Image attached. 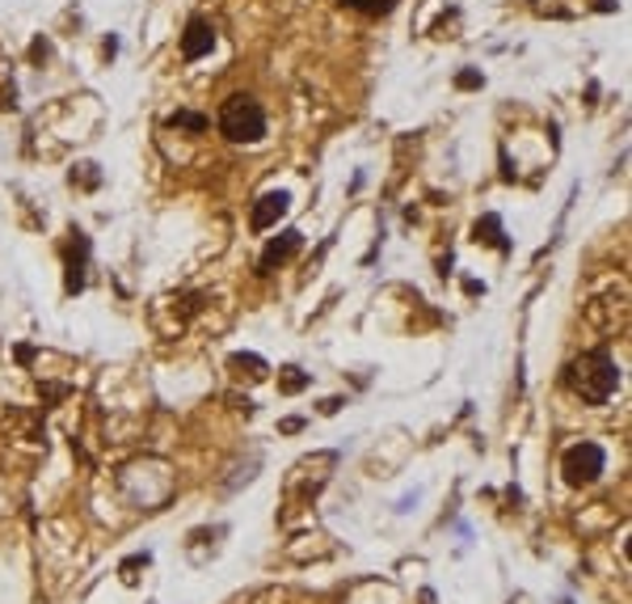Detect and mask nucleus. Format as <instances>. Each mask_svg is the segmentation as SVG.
<instances>
[{
    "mask_svg": "<svg viewBox=\"0 0 632 604\" xmlns=\"http://www.w3.org/2000/svg\"><path fill=\"white\" fill-rule=\"evenodd\" d=\"M603 465H608V453H603L599 444H590V439H582V444L565 448L561 474H565V483H569V486H590V483H599Z\"/></svg>",
    "mask_w": 632,
    "mask_h": 604,
    "instance_id": "obj_3",
    "label": "nucleus"
},
{
    "mask_svg": "<svg viewBox=\"0 0 632 604\" xmlns=\"http://www.w3.org/2000/svg\"><path fill=\"white\" fill-rule=\"evenodd\" d=\"M476 242H490L497 245V250H506V242H502V224H497V216H485L481 224H476Z\"/></svg>",
    "mask_w": 632,
    "mask_h": 604,
    "instance_id": "obj_7",
    "label": "nucleus"
},
{
    "mask_svg": "<svg viewBox=\"0 0 632 604\" xmlns=\"http://www.w3.org/2000/svg\"><path fill=\"white\" fill-rule=\"evenodd\" d=\"M233 368H249V377H261V372H266V363H261L258 356H236Z\"/></svg>",
    "mask_w": 632,
    "mask_h": 604,
    "instance_id": "obj_11",
    "label": "nucleus"
},
{
    "mask_svg": "<svg viewBox=\"0 0 632 604\" xmlns=\"http://www.w3.org/2000/svg\"><path fill=\"white\" fill-rule=\"evenodd\" d=\"M304 385H308V377L300 368H282V389H287V393H300Z\"/></svg>",
    "mask_w": 632,
    "mask_h": 604,
    "instance_id": "obj_9",
    "label": "nucleus"
},
{
    "mask_svg": "<svg viewBox=\"0 0 632 604\" xmlns=\"http://www.w3.org/2000/svg\"><path fill=\"white\" fill-rule=\"evenodd\" d=\"M481 85V73H460V89H476Z\"/></svg>",
    "mask_w": 632,
    "mask_h": 604,
    "instance_id": "obj_12",
    "label": "nucleus"
},
{
    "mask_svg": "<svg viewBox=\"0 0 632 604\" xmlns=\"http://www.w3.org/2000/svg\"><path fill=\"white\" fill-rule=\"evenodd\" d=\"M211 47H215V25L207 18H190L186 34H182V55L186 60H203V55H211Z\"/></svg>",
    "mask_w": 632,
    "mask_h": 604,
    "instance_id": "obj_4",
    "label": "nucleus"
},
{
    "mask_svg": "<svg viewBox=\"0 0 632 604\" xmlns=\"http://www.w3.org/2000/svg\"><path fill=\"white\" fill-rule=\"evenodd\" d=\"M287 208H291L287 191H266V194L258 199V203H254V216H249V224H254L258 233H266V229H270L275 220L287 216Z\"/></svg>",
    "mask_w": 632,
    "mask_h": 604,
    "instance_id": "obj_5",
    "label": "nucleus"
},
{
    "mask_svg": "<svg viewBox=\"0 0 632 604\" xmlns=\"http://www.w3.org/2000/svg\"><path fill=\"white\" fill-rule=\"evenodd\" d=\"M615 385H620V368L608 351H586L582 360L569 368V389L590 406H603L615 393Z\"/></svg>",
    "mask_w": 632,
    "mask_h": 604,
    "instance_id": "obj_1",
    "label": "nucleus"
},
{
    "mask_svg": "<svg viewBox=\"0 0 632 604\" xmlns=\"http://www.w3.org/2000/svg\"><path fill=\"white\" fill-rule=\"evenodd\" d=\"M219 131L224 140L233 145H258L266 136V110L258 106V97L249 94H233L219 106Z\"/></svg>",
    "mask_w": 632,
    "mask_h": 604,
    "instance_id": "obj_2",
    "label": "nucleus"
},
{
    "mask_svg": "<svg viewBox=\"0 0 632 604\" xmlns=\"http://www.w3.org/2000/svg\"><path fill=\"white\" fill-rule=\"evenodd\" d=\"M300 245H304V237H300L296 229H287V233H279L275 242L266 245V254H261V275H270L275 266H282V263H287V258H291V254H296Z\"/></svg>",
    "mask_w": 632,
    "mask_h": 604,
    "instance_id": "obj_6",
    "label": "nucleus"
},
{
    "mask_svg": "<svg viewBox=\"0 0 632 604\" xmlns=\"http://www.w3.org/2000/svg\"><path fill=\"white\" fill-rule=\"evenodd\" d=\"M342 4H351L358 13H393L397 9V0H342Z\"/></svg>",
    "mask_w": 632,
    "mask_h": 604,
    "instance_id": "obj_8",
    "label": "nucleus"
},
{
    "mask_svg": "<svg viewBox=\"0 0 632 604\" xmlns=\"http://www.w3.org/2000/svg\"><path fill=\"white\" fill-rule=\"evenodd\" d=\"M169 123H173V127H190V131H203V127H207V119H203V115H186V110H178Z\"/></svg>",
    "mask_w": 632,
    "mask_h": 604,
    "instance_id": "obj_10",
    "label": "nucleus"
}]
</instances>
